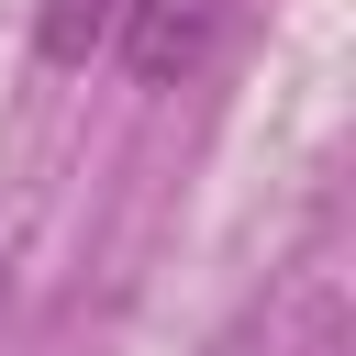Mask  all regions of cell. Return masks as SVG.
I'll list each match as a JSON object with an SVG mask.
<instances>
[{"instance_id": "7a4b0ae2", "label": "cell", "mask_w": 356, "mask_h": 356, "mask_svg": "<svg viewBox=\"0 0 356 356\" xmlns=\"http://www.w3.org/2000/svg\"><path fill=\"white\" fill-rule=\"evenodd\" d=\"M111 33H122V0H33V44H44V67H89Z\"/></svg>"}, {"instance_id": "6da1fadb", "label": "cell", "mask_w": 356, "mask_h": 356, "mask_svg": "<svg viewBox=\"0 0 356 356\" xmlns=\"http://www.w3.org/2000/svg\"><path fill=\"white\" fill-rule=\"evenodd\" d=\"M256 0H122V67L145 78V89H189L222 44H234V22H245Z\"/></svg>"}]
</instances>
